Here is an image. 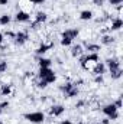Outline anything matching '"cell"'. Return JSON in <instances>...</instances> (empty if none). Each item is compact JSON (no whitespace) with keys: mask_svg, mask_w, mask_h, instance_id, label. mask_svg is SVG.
<instances>
[{"mask_svg":"<svg viewBox=\"0 0 123 124\" xmlns=\"http://www.w3.org/2000/svg\"><path fill=\"white\" fill-rule=\"evenodd\" d=\"M9 107V101H3V102H0V108L1 110H4V108H7Z\"/></svg>","mask_w":123,"mask_h":124,"instance_id":"cell-29","label":"cell"},{"mask_svg":"<svg viewBox=\"0 0 123 124\" xmlns=\"http://www.w3.org/2000/svg\"><path fill=\"white\" fill-rule=\"evenodd\" d=\"M78 124H86V123H78Z\"/></svg>","mask_w":123,"mask_h":124,"instance_id":"cell-39","label":"cell"},{"mask_svg":"<svg viewBox=\"0 0 123 124\" xmlns=\"http://www.w3.org/2000/svg\"><path fill=\"white\" fill-rule=\"evenodd\" d=\"M93 3H94L96 6H103V3H104V0H93Z\"/></svg>","mask_w":123,"mask_h":124,"instance_id":"cell-31","label":"cell"},{"mask_svg":"<svg viewBox=\"0 0 123 124\" xmlns=\"http://www.w3.org/2000/svg\"><path fill=\"white\" fill-rule=\"evenodd\" d=\"M122 26H123V20L120 17H116V19H113L112 23H110V31H119Z\"/></svg>","mask_w":123,"mask_h":124,"instance_id":"cell-15","label":"cell"},{"mask_svg":"<svg viewBox=\"0 0 123 124\" xmlns=\"http://www.w3.org/2000/svg\"><path fill=\"white\" fill-rule=\"evenodd\" d=\"M36 85H38V88H46V87H48V84H46V82H45L44 79H39Z\"/></svg>","mask_w":123,"mask_h":124,"instance_id":"cell-25","label":"cell"},{"mask_svg":"<svg viewBox=\"0 0 123 124\" xmlns=\"http://www.w3.org/2000/svg\"><path fill=\"white\" fill-rule=\"evenodd\" d=\"M86 62H91V63H97L98 62V54H87L86 56H81L80 63H86Z\"/></svg>","mask_w":123,"mask_h":124,"instance_id":"cell-8","label":"cell"},{"mask_svg":"<svg viewBox=\"0 0 123 124\" xmlns=\"http://www.w3.org/2000/svg\"><path fill=\"white\" fill-rule=\"evenodd\" d=\"M64 111H65V107H64V105H60V104L52 105V107L49 108V114H51L52 117H60V116L64 114Z\"/></svg>","mask_w":123,"mask_h":124,"instance_id":"cell-7","label":"cell"},{"mask_svg":"<svg viewBox=\"0 0 123 124\" xmlns=\"http://www.w3.org/2000/svg\"><path fill=\"white\" fill-rule=\"evenodd\" d=\"M78 29H65V31L62 32L61 38H68V39H71V40H74L77 36H78Z\"/></svg>","mask_w":123,"mask_h":124,"instance_id":"cell-10","label":"cell"},{"mask_svg":"<svg viewBox=\"0 0 123 124\" xmlns=\"http://www.w3.org/2000/svg\"><path fill=\"white\" fill-rule=\"evenodd\" d=\"M101 111H103V114L107 116L109 120H116V118L119 117V114H117V108H116L114 104H107V105H104Z\"/></svg>","mask_w":123,"mask_h":124,"instance_id":"cell-4","label":"cell"},{"mask_svg":"<svg viewBox=\"0 0 123 124\" xmlns=\"http://www.w3.org/2000/svg\"><path fill=\"white\" fill-rule=\"evenodd\" d=\"M84 46H86V51L88 52V54H98V51H100V45H97V43H84Z\"/></svg>","mask_w":123,"mask_h":124,"instance_id":"cell-14","label":"cell"},{"mask_svg":"<svg viewBox=\"0 0 123 124\" xmlns=\"http://www.w3.org/2000/svg\"><path fill=\"white\" fill-rule=\"evenodd\" d=\"M28 39H29V36L26 32H18L15 35V43L16 45H25L28 42Z\"/></svg>","mask_w":123,"mask_h":124,"instance_id":"cell-6","label":"cell"},{"mask_svg":"<svg viewBox=\"0 0 123 124\" xmlns=\"http://www.w3.org/2000/svg\"><path fill=\"white\" fill-rule=\"evenodd\" d=\"M122 74H123L122 68H119V69H114V71H110V75H112V78H113V79H119V78L122 77Z\"/></svg>","mask_w":123,"mask_h":124,"instance_id":"cell-22","label":"cell"},{"mask_svg":"<svg viewBox=\"0 0 123 124\" xmlns=\"http://www.w3.org/2000/svg\"><path fill=\"white\" fill-rule=\"evenodd\" d=\"M29 19H31V16H29V13H26V12H23V10H19L18 13H16V16H15V20L16 22H29Z\"/></svg>","mask_w":123,"mask_h":124,"instance_id":"cell-11","label":"cell"},{"mask_svg":"<svg viewBox=\"0 0 123 124\" xmlns=\"http://www.w3.org/2000/svg\"><path fill=\"white\" fill-rule=\"evenodd\" d=\"M23 117H25L28 121H31V123H33V124H42L44 120H45V116H44V113H41V111L28 113V114H25Z\"/></svg>","mask_w":123,"mask_h":124,"instance_id":"cell-3","label":"cell"},{"mask_svg":"<svg viewBox=\"0 0 123 124\" xmlns=\"http://www.w3.org/2000/svg\"><path fill=\"white\" fill-rule=\"evenodd\" d=\"M45 0H31V3H33V4H42Z\"/></svg>","mask_w":123,"mask_h":124,"instance_id":"cell-32","label":"cell"},{"mask_svg":"<svg viewBox=\"0 0 123 124\" xmlns=\"http://www.w3.org/2000/svg\"><path fill=\"white\" fill-rule=\"evenodd\" d=\"M38 77H39V79H44L46 84H52L57 79V75L51 68H39Z\"/></svg>","mask_w":123,"mask_h":124,"instance_id":"cell-1","label":"cell"},{"mask_svg":"<svg viewBox=\"0 0 123 124\" xmlns=\"http://www.w3.org/2000/svg\"><path fill=\"white\" fill-rule=\"evenodd\" d=\"M3 40H4V39H3V33H0V43H1Z\"/></svg>","mask_w":123,"mask_h":124,"instance_id":"cell-37","label":"cell"},{"mask_svg":"<svg viewBox=\"0 0 123 124\" xmlns=\"http://www.w3.org/2000/svg\"><path fill=\"white\" fill-rule=\"evenodd\" d=\"M114 42V38L112 35H103L101 36V43L103 45H112Z\"/></svg>","mask_w":123,"mask_h":124,"instance_id":"cell-19","label":"cell"},{"mask_svg":"<svg viewBox=\"0 0 123 124\" xmlns=\"http://www.w3.org/2000/svg\"><path fill=\"white\" fill-rule=\"evenodd\" d=\"M93 74L94 75H103L104 72H106V65L103 63V62H97L94 66H93Z\"/></svg>","mask_w":123,"mask_h":124,"instance_id":"cell-12","label":"cell"},{"mask_svg":"<svg viewBox=\"0 0 123 124\" xmlns=\"http://www.w3.org/2000/svg\"><path fill=\"white\" fill-rule=\"evenodd\" d=\"M0 124H3V121H0Z\"/></svg>","mask_w":123,"mask_h":124,"instance_id":"cell-40","label":"cell"},{"mask_svg":"<svg viewBox=\"0 0 123 124\" xmlns=\"http://www.w3.org/2000/svg\"><path fill=\"white\" fill-rule=\"evenodd\" d=\"M80 19L81 20H91L93 19V12L91 10H83L80 13Z\"/></svg>","mask_w":123,"mask_h":124,"instance_id":"cell-18","label":"cell"},{"mask_svg":"<svg viewBox=\"0 0 123 124\" xmlns=\"http://www.w3.org/2000/svg\"><path fill=\"white\" fill-rule=\"evenodd\" d=\"M7 69V62L6 61H0V72H4Z\"/></svg>","mask_w":123,"mask_h":124,"instance_id":"cell-24","label":"cell"},{"mask_svg":"<svg viewBox=\"0 0 123 124\" xmlns=\"http://www.w3.org/2000/svg\"><path fill=\"white\" fill-rule=\"evenodd\" d=\"M61 91L67 95V98H74V97H77L80 94L78 88L74 84H71V82H67V84L61 85Z\"/></svg>","mask_w":123,"mask_h":124,"instance_id":"cell-2","label":"cell"},{"mask_svg":"<svg viewBox=\"0 0 123 124\" xmlns=\"http://www.w3.org/2000/svg\"><path fill=\"white\" fill-rule=\"evenodd\" d=\"M9 4V0H0V6H6Z\"/></svg>","mask_w":123,"mask_h":124,"instance_id":"cell-33","label":"cell"},{"mask_svg":"<svg viewBox=\"0 0 123 124\" xmlns=\"http://www.w3.org/2000/svg\"><path fill=\"white\" fill-rule=\"evenodd\" d=\"M81 54H83V46L81 45H75V46L71 48V55L72 56H80Z\"/></svg>","mask_w":123,"mask_h":124,"instance_id":"cell-20","label":"cell"},{"mask_svg":"<svg viewBox=\"0 0 123 124\" xmlns=\"http://www.w3.org/2000/svg\"><path fill=\"white\" fill-rule=\"evenodd\" d=\"M52 46H54V43H51V42H49V43H41L39 48L36 49V54H38V55H44V54H46Z\"/></svg>","mask_w":123,"mask_h":124,"instance_id":"cell-13","label":"cell"},{"mask_svg":"<svg viewBox=\"0 0 123 124\" xmlns=\"http://www.w3.org/2000/svg\"><path fill=\"white\" fill-rule=\"evenodd\" d=\"M123 0H110V4L112 6H119V4H122Z\"/></svg>","mask_w":123,"mask_h":124,"instance_id":"cell-28","label":"cell"},{"mask_svg":"<svg viewBox=\"0 0 123 124\" xmlns=\"http://www.w3.org/2000/svg\"><path fill=\"white\" fill-rule=\"evenodd\" d=\"M83 105H84V101H80V102H77V105H75V107H77V108H80V107H83Z\"/></svg>","mask_w":123,"mask_h":124,"instance_id":"cell-35","label":"cell"},{"mask_svg":"<svg viewBox=\"0 0 123 124\" xmlns=\"http://www.w3.org/2000/svg\"><path fill=\"white\" fill-rule=\"evenodd\" d=\"M0 94H1L3 97H9V95L12 94V85H9V84H3V85L0 87Z\"/></svg>","mask_w":123,"mask_h":124,"instance_id":"cell-16","label":"cell"},{"mask_svg":"<svg viewBox=\"0 0 123 124\" xmlns=\"http://www.w3.org/2000/svg\"><path fill=\"white\" fill-rule=\"evenodd\" d=\"M46 20H48V15H46V13H44V12H39V13H36L35 20H33V23L31 25V28H32V29H36L39 25L45 23Z\"/></svg>","mask_w":123,"mask_h":124,"instance_id":"cell-5","label":"cell"},{"mask_svg":"<svg viewBox=\"0 0 123 124\" xmlns=\"http://www.w3.org/2000/svg\"><path fill=\"white\" fill-rule=\"evenodd\" d=\"M100 123H101V124H109V123H110V120H109V118H104V120H101Z\"/></svg>","mask_w":123,"mask_h":124,"instance_id":"cell-34","label":"cell"},{"mask_svg":"<svg viewBox=\"0 0 123 124\" xmlns=\"http://www.w3.org/2000/svg\"><path fill=\"white\" fill-rule=\"evenodd\" d=\"M114 105H116V108L119 110V108H122V98H117L116 100V102H114Z\"/></svg>","mask_w":123,"mask_h":124,"instance_id":"cell-27","label":"cell"},{"mask_svg":"<svg viewBox=\"0 0 123 124\" xmlns=\"http://www.w3.org/2000/svg\"><path fill=\"white\" fill-rule=\"evenodd\" d=\"M60 124H72V123H71L70 120H62V121H61Z\"/></svg>","mask_w":123,"mask_h":124,"instance_id":"cell-36","label":"cell"},{"mask_svg":"<svg viewBox=\"0 0 123 124\" xmlns=\"http://www.w3.org/2000/svg\"><path fill=\"white\" fill-rule=\"evenodd\" d=\"M71 43H72L71 39H68V38H61V45L62 46H70Z\"/></svg>","mask_w":123,"mask_h":124,"instance_id":"cell-23","label":"cell"},{"mask_svg":"<svg viewBox=\"0 0 123 124\" xmlns=\"http://www.w3.org/2000/svg\"><path fill=\"white\" fill-rule=\"evenodd\" d=\"M51 59H48V58H39L38 59V65H39V68H51Z\"/></svg>","mask_w":123,"mask_h":124,"instance_id":"cell-17","label":"cell"},{"mask_svg":"<svg viewBox=\"0 0 123 124\" xmlns=\"http://www.w3.org/2000/svg\"><path fill=\"white\" fill-rule=\"evenodd\" d=\"M10 20H12V17H10L9 15H1V16H0V25H1V26L9 25V23H10Z\"/></svg>","mask_w":123,"mask_h":124,"instance_id":"cell-21","label":"cell"},{"mask_svg":"<svg viewBox=\"0 0 123 124\" xmlns=\"http://www.w3.org/2000/svg\"><path fill=\"white\" fill-rule=\"evenodd\" d=\"M4 35H6V36H9V38H12V39H15V35H16V33H13V32H10V31H6Z\"/></svg>","mask_w":123,"mask_h":124,"instance_id":"cell-30","label":"cell"},{"mask_svg":"<svg viewBox=\"0 0 123 124\" xmlns=\"http://www.w3.org/2000/svg\"><path fill=\"white\" fill-rule=\"evenodd\" d=\"M106 65H107L109 71H114V69H119L120 68V61L117 58H109L106 61Z\"/></svg>","mask_w":123,"mask_h":124,"instance_id":"cell-9","label":"cell"},{"mask_svg":"<svg viewBox=\"0 0 123 124\" xmlns=\"http://www.w3.org/2000/svg\"><path fill=\"white\" fill-rule=\"evenodd\" d=\"M94 81H96L97 84H103V75H96Z\"/></svg>","mask_w":123,"mask_h":124,"instance_id":"cell-26","label":"cell"},{"mask_svg":"<svg viewBox=\"0 0 123 124\" xmlns=\"http://www.w3.org/2000/svg\"><path fill=\"white\" fill-rule=\"evenodd\" d=\"M1 113H3V110H1V108H0V114H1Z\"/></svg>","mask_w":123,"mask_h":124,"instance_id":"cell-38","label":"cell"}]
</instances>
